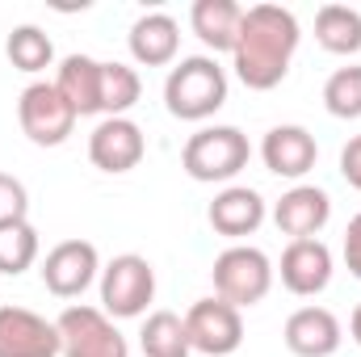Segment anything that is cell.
I'll return each mask as SVG.
<instances>
[{"label": "cell", "mask_w": 361, "mask_h": 357, "mask_svg": "<svg viewBox=\"0 0 361 357\" xmlns=\"http://www.w3.org/2000/svg\"><path fill=\"white\" fill-rule=\"evenodd\" d=\"M298 17L281 4H252L244 8L235 47H231V68L252 92H269L286 80L290 59L298 51Z\"/></svg>", "instance_id": "6da1fadb"}, {"label": "cell", "mask_w": 361, "mask_h": 357, "mask_svg": "<svg viewBox=\"0 0 361 357\" xmlns=\"http://www.w3.org/2000/svg\"><path fill=\"white\" fill-rule=\"evenodd\" d=\"M227 101V72L214 55H189L164 80V105L180 122H206Z\"/></svg>", "instance_id": "7a4b0ae2"}, {"label": "cell", "mask_w": 361, "mask_h": 357, "mask_svg": "<svg viewBox=\"0 0 361 357\" xmlns=\"http://www.w3.org/2000/svg\"><path fill=\"white\" fill-rule=\"evenodd\" d=\"M248 160H252V147L240 126H202L197 135H189V143L180 152L185 173L202 185L240 177L248 169Z\"/></svg>", "instance_id": "3957f363"}, {"label": "cell", "mask_w": 361, "mask_h": 357, "mask_svg": "<svg viewBox=\"0 0 361 357\" xmlns=\"http://www.w3.org/2000/svg\"><path fill=\"white\" fill-rule=\"evenodd\" d=\"M210 277H214V294L235 311H244V307H257L273 290V261L252 244H231L227 253L214 257Z\"/></svg>", "instance_id": "277c9868"}, {"label": "cell", "mask_w": 361, "mask_h": 357, "mask_svg": "<svg viewBox=\"0 0 361 357\" xmlns=\"http://www.w3.org/2000/svg\"><path fill=\"white\" fill-rule=\"evenodd\" d=\"M156 298V269L139 253H122L101 269V311L109 320H139Z\"/></svg>", "instance_id": "5b68a950"}, {"label": "cell", "mask_w": 361, "mask_h": 357, "mask_svg": "<svg viewBox=\"0 0 361 357\" xmlns=\"http://www.w3.org/2000/svg\"><path fill=\"white\" fill-rule=\"evenodd\" d=\"M55 328H59L63 357H130L126 337L118 332V324H114L101 307L72 303V307L59 311Z\"/></svg>", "instance_id": "8992f818"}, {"label": "cell", "mask_w": 361, "mask_h": 357, "mask_svg": "<svg viewBox=\"0 0 361 357\" xmlns=\"http://www.w3.org/2000/svg\"><path fill=\"white\" fill-rule=\"evenodd\" d=\"M17 122H21L30 143L59 147L76 131V109L63 101V92L55 89V80H34L30 89L21 92V101H17Z\"/></svg>", "instance_id": "52a82bcc"}, {"label": "cell", "mask_w": 361, "mask_h": 357, "mask_svg": "<svg viewBox=\"0 0 361 357\" xmlns=\"http://www.w3.org/2000/svg\"><path fill=\"white\" fill-rule=\"evenodd\" d=\"M185 337H189V349L206 357H231L244 345V320L231 303H223L219 294L214 298H197L189 311H185Z\"/></svg>", "instance_id": "ba28073f"}, {"label": "cell", "mask_w": 361, "mask_h": 357, "mask_svg": "<svg viewBox=\"0 0 361 357\" xmlns=\"http://www.w3.org/2000/svg\"><path fill=\"white\" fill-rule=\"evenodd\" d=\"M97 269H101V257H97V248L89 240H63L42 257L38 273H42V286L55 298H80L92 286Z\"/></svg>", "instance_id": "9c48e42d"}, {"label": "cell", "mask_w": 361, "mask_h": 357, "mask_svg": "<svg viewBox=\"0 0 361 357\" xmlns=\"http://www.w3.org/2000/svg\"><path fill=\"white\" fill-rule=\"evenodd\" d=\"M59 328L30 307H0V357H59Z\"/></svg>", "instance_id": "30bf717a"}, {"label": "cell", "mask_w": 361, "mask_h": 357, "mask_svg": "<svg viewBox=\"0 0 361 357\" xmlns=\"http://www.w3.org/2000/svg\"><path fill=\"white\" fill-rule=\"evenodd\" d=\"M332 219V198L319 185H294L273 202V223L290 240H319Z\"/></svg>", "instance_id": "8fae6325"}, {"label": "cell", "mask_w": 361, "mask_h": 357, "mask_svg": "<svg viewBox=\"0 0 361 357\" xmlns=\"http://www.w3.org/2000/svg\"><path fill=\"white\" fill-rule=\"evenodd\" d=\"M143 152H147V139H143L139 122H130V118H105L89 135V160L101 173H130V169H139Z\"/></svg>", "instance_id": "7c38bea8"}, {"label": "cell", "mask_w": 361, "mask_h": 357, "mask_svg": "<svg viewBox=\"0 0 361 357\" xmlns=\"http://www.w3.org/2000/svg\"><path fill=\"white\" fill-rule=\"evenodd\" d=\"M332 282V248L324 240H290L281 253V286L298 298H315Z\"/></svg>", "instance_id": "4fadbf2b"}, {"label": "cell", "mask_w": 361, "mask_h": 357, "mask_svg": "<svg viewBox=\"0 0 361 357\" xmlns=\"http://www.w3.org/2000/svg\"><path fill=\"white\" fill-rule=\"evenodd\" d=\"M261 160H265V169H269L273 177H307L311 169H315V160H319V143H315V135L307 131V126H294V122H286V126H273L269 135H265V143H261Z\"/></svg>", "instance_id": "5bb4252c"}, {"label": "cell", "mask_w": 361, "mask_h": 357, "mask_svg": "<svg viewBox=\"0 0 361 357\" xmlns=\"http://www.w3.org/2000/svg\"><path fill=\"white\" fill-rule=\"evenodd\" d=\"M281 337L294 357H332L341 349V320L328 307H298L286 320Z\"/></svg>", "instance_id": "9a60e30c"}, {"label": "cell", "mask_w": 361, "mask_h": 357, "mask_svg": "<svg viewBox=\"0 0 361 357\" xmlns=\"http://www.w3.org/2000/svg\"><path fill=\"white\" fill-rule=\"evenodd\" d=\"M206 219H210V227L219 236L244 240V236H252L265 223V198L257 189H248V185H227L223 193H214Z\"/></svg>", "instance_id": "2e32d148"}, {"label": "cell", "mask_w": 361, "mask_h": 357, "mask_svg": "<svg viewBox=\"0 0 361 357\" xmlns=\"http://www.w3.org/2000/svg\"><path fill=\"white\" fill-rule=\"evenodd\" d=\"M180 47V25L169 13H143L135 25H130V55L135 63L143 68H164L177 59Z\"/></svg>", "instance_id": "e0dca14e"}, {"label": "cell", "mask_w": 361, "mask_h": 357, "mask_svg": "<svg viewBox=\"0 0 361 357\" xmlns=\"http://www.w3.org/2000/svg\"><path fill=\"white\" fill-rule=\"evenodd\" d=\"M55 89L63 92V101L76 109V118L101 114V59L63 55V63L55 72Z\"/></svg>", "instance_id": "ac0fdd59"}, {"label": "cell", "mask_w": 361, "mask_h": 357, "mask_svg": "<svg viewBox=\"0 0 361 357\" xmlns=\"http://www.w3.org/2000/svg\"><path fill=\"white\" fill-rule=\"evenodd\" d=\"M240 21H244V8H240L235 0H193V8H189V25H193V34H197L214 55L235 47Z\"/></svg>", "instance_id": "d6986e66"}, {"label": "cell", "mask_w": 361, "mask_h": 357, "mask_svg": "<svg viewBox=\"0 0 361 357\" xmlns=\"http://www.w3.org/2000/svg\"><path fill=\"white\" fill-rule=\"evenodd\" d=\"M315 38L332 55H357L361 51V13L349 4H324L315 13Z\"/></svg>", "instance_id": "ffe728a7"}, {"label": "cell", "mask_w": 361, "mask_h": 357, "mask_svg": "<svg viewBox=\"0 0 361 357\" xmlns=\"http://www.w3.org/2000/svg\"><path fill=\"white\" fill-rule=\"evenodd\" d=\"M139 349L143 357H189V337H185V320L177 311H152L143 320L139 332Z\"/></svg>", "instance_id": "44dd1931"}, {"label": "cell", "mask_w": 361, "mask_h": 357, "mask_svg": "<svg viewBox=\"0 0 361 357\" xmlns=\"http://www.w3.org/2000/svg\"><path fill=\"white\" fill-rule=\"evenodd\" d=\"M143 97V80L130 63H101V114L105 118H126V109H135V101Z\"/></svg>", "instance_id": "7402d4cb"}, {"label": "cell", "mask_w": 361, "mask_h": 357, "mask_svg": "<svg viewBox=\"0 0 361 357\" xmlns=\"http://www.w3.org/2000/svg\"><path fill=\"white\" fill-rule=\"evenodd\" d=\"M4 55H8V63H13L17 72H42V68H51L55 47H51L47 30H38V25H17V30L8 34V42H4Z\"/></svg>", "instance_id": "603a6c76"}, {"label": "cell", "mask_w": 361, "mask_h": 357, "mask_svg": "<svg viewBox=\"0 0 361 357\" xmlns=\"http://www.w3.org/2000/svg\"><path fill=\"white\" fill-rule=\"evenodd\" d=\"M38 231H34V223L30 219H21V223H4L0 227V273H8V277H17V273H25V269L38 261Z\"/></svg>", "instance_id": "cb8c5ba5"}, {"label": "cell", "mask_w": 361, "mask_h": 357, "mask_svg": "<svg viewBox=\"0 0 361 357\" xmlns=\"http://www.w3.org/2000/svg\"><path fill=\"white\" fill-rule=\"evenodd\" d=\"M324 105L332 118H361V63L336 68L324 85Z\"/></svg>", "instance_id": "d4e9b609"}, {"label": "cell", "mask_w": 361, "mask_h": 357, "mask_svg": "<svg viewBox=\"0 0 361 357\" xmlns=\"http://www.w3.org/2000/svg\"><path fill=\"white\" fill-rule=\"evenodd\" d=\"M30 214V193L13 173H0V227L4 223H21Z\"/></svg>", "instance_id": "484cf974"}, {"label": "cell", "mask_w": 361, "mask_h": 357, "mask_svg": "<svg viewBox=\"0 0 361 357\" xmlns=\"http://www.w3.org/2000/svg\"><path fill=\"white\" fill-rule=\"evenodd\" d=\"M345 265L361 282V210L349 219V227H345Z\"/></svg>", "instance_id": "4316f807"}, {"label": "cell", "mask_w": 361, "mask_h": 357, "mask_svg": "<svg viewBox=\"0 0 361 357\" xmlns=\"http://www.w3.org/2000/svg\"><path fill=\"white\" fill-rule=\"evenodd\" d=\"M341 177L349 181L353 189H361V135H353L341 152Z\"/></svg>", "instance_id": "83f0119b"}, {"label": "cell", "mask_w": 361, "mask_h": 357, "mask_svg": "<svg viewBox=\"0 0 361 357\" xmlns=\"http://www.w3.org/2000/svg\"><path fill=\"white\" fill-rule=\"evenodd\" d=\"M349 332H353V341L361 345V303L353 307V315H349Z\"/></svg>", "instance_id": "f1b7e54d"}]
</instances>
